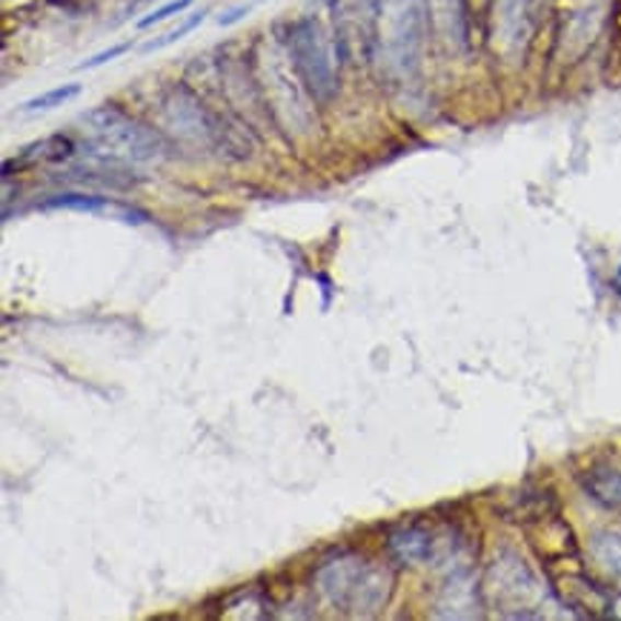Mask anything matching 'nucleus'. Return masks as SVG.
Masks as SVG:
<instances>
[{"label": "nucleus", "mask_w": 621, "mask_h": 621, "mask_svg": "<svg viewBox=\"0 0 621 621\" xmlns=\"http://www.w3.org/2000/svg\"><path fill=\"white\" fill-rule=\"evenodd\" d=\"M427 15L444 37H450L456 44H464L467 18H470L467 0H427Z\"/></svg>", "instance_id": "9d476101"}, {"label": "nucleus", "mask_w": 621, "mask_h": 621, "mask_svg": "<svg viewBox=\"0 0 621 621\" xmlns=\"http://www.w3.org/2000/svg\"><path fill=\"white\" fill-rule=\"evenodd\" d=\"M74 152V143L69 141L67 135H53V138H44V141L30 143V147L23 149L21 158L18 161H7L3 163V172L7 170H21V166H32V163H60V161H69Z\"/></svg>", "instance_id": "9b49d317"}, {"label": "nucleus", "mask_w": 621, "mask_h": 621, "mask_svg": "<svg viewBox=\"0 0 621 621\" xmlns=\"http://www.w3.org/2000/svg\"><path fill=\"white\" fill-rule=\"evenodd\" d=\"M487 593L507 616H536L530 607L539 596V582L516 550H502L490 564Z\"/></svg>", "instance_id": "39448f33"}, {"label": "nucleus", "mask_w": 621, "mask_h": 621, "mask_svg": "<svg viewBox=\"0 0 621 621\" xmlns=\"http://www.w3.org/2000/svg\"><path fill=\"white\" fill-rule=\"evenodd\" d=\"M490 3H493V0H467V7H470V12H473V9H487Z\"/></svg>", "instance_id": "a211bd4d"}, {"label": "nucleus", "mask_w": 621, "mask_h": 621, "mask_svg": "<svg viewBox=\"0 0 621 621\" xmlns=\"http://www.w3.org/2000/svg\"><path fill=\"white\" fill-rule=\"evenodd\" d=\"M81 129L87 133V147L92 156L118 163L158 161L166 149L163 138L152 126L135 120L115 104L83 112Z\"/></svg>", "instance_id": "f03ea898"}, {"label": "nucleus", "mask_w": 621, "mask_h": 621, "mask_svg": "<svg viewBox=\"0 0 621 621\" xmlns=\"http://www.w3.org/2000/svg\"><path fill=\"white\" fill-rule=\"evenodd\" d=\"M370 7V55L384 72L407 78L418 67L427 7L424 0H367Z\"/></svg>", "instance_id": "f257e3e1"}, {"label": "nucleus", "mask_w": 621, "mask_h": 621, "mask_svg": "<svg viewBox=\"0 0 621 621\" xmlns=\"http://www.w3.org/2000/svg\"><path fill=\"white\" fill-rule=\"evenodd\" d=\"M590 550L599 567L621 582V530H599L593 536Z\"/></svg>", "instance_id": "f8f14e48"}, {"label": "nucleus", "mask_w": 621, "mask_h": 621, "mask_svg": "<svg viewBox=\"0 0 621 621\" xmlns=\"http://www.w3.org/2000/svg\"><path fill=\"white\" fill-rule=\"evenodd\" d=\"M390 553L401 564H424L436 553V539L422 525L401 527L390 536Z\"/></svg>", "instance_id": "6e6552de"}, {"label": "nucleus", "mask_w": 621, "mask_h": 621, "mask_svg": "<svg viewBox=\"0 0 621 621\" xmlns=\"http://www.w3.org/2000/svg\"><path fill=\"white\" fill-rule=\"evenodd\" d=\"M124 53H129V44H118V46H112V49H106V53H97L95 58H89V60H83L81 67L78 69H95V67H104V64H110V60H115V58H120Z\"/></svg>", "instance_id": "dca6fc26"}, {"label": "nucleus", "mask_w": 621, "mask_h": 621, "mask_svg": "<svg viewBox=\"0 0 621 621\" xmlns=\"http://www.w3.org/2000/svg\"><path fill=\"white\" fill-rule=\"evenodd\" d=\"M582 487L596 504L607 510H621V470L610 464H596L582 475Z\"/></svg>", "instance_id": "1a4fd4ad"}, {"label": "nucleus", "mask_w": 621, "mask_h": 621, "mask_svg": "<svg viewBox=\"0 0 621 621\" xmlns=\"http://www.w3.org/2000/svg\"><path fill=\"white\" fill-rule=\"evenodd\" d=\"M41 209H72V212H89V215H118L120 221L126 223H147V212L135 207H126L118 200H110L104 195H81V193H69V195H55V198L44 200Z\"/></svg>", "instance_id": "0eeeda50"}, {"label": "nucleus", "mask_w": 621, "mask_h": 621, "mask_svg": "<svg viewBox=\"0 0 621 621\" xmlns=\"http://www.w3.org/2000/svg\"><path fill=\"white\" fill-rule=\"evenodd\" d=\"M204 18H207V12H204V9H200V12H193V15L186 18V21L181 23V26H175V30H170V32H163L161 37H152L149 44H143L141 53L149 55V53H158V49H163V46L177 44L181 37H186L193 30H198L200 23H204Z\"/></svg>", "instance_id": "4468645a"}, {"label": "nucleus", "mask_w": 621, "mask_h": 621, "mask_svg": "<svg viewBox=\"0 0 621 621\" xmlns=\"http://www.w3.org/2000/svg\"><path fill=\"white\" fill-rule=\"evenodd\" d=\"M319 587L326 599L349 613H376L392 590L387 570L372 567L364 559L344 555L319 570Z\"/></svg>", "instance_id": "7ed1b4c3"}, {"label": "nucleus", "mask_w": 621, "mask_h": 621, "mask_svg": "<svg viewBox=\"0 0 621 621\" xmlns=\"http://www.w3.org/2000/svg\"><path fill=\"white\" fill-rule=\"evenodd\" d=\"M287 49L289 64L310 97H315L319 104L333 101L338 92V72H335V49L324 26L312 18L296 21L287 32Z\"/></svg>", "instance_id": "20e7f679"}, {"label": "nucleus", "mask_w": 621, "mask_h": 621, "mask_svg": "<svg viewBox=\"0 0 621 621\" xmlns=\"http://www.w3.org/2000/svg\"><path fill=\"white\" fill-rule=\"evenodd\" d=\"M613 284H616V292H619V296H621V266H619V269H616V278H613Z\"/></svg>", "instance_id": "6ab92c4d"}, {"label": "nucleus", "mask_w": 621, "mask_h": 621, "mask_svg": "<svg viewBox=\"0 0 621 621\" xmlns=\"http://www.w3.org/2000/svg\"><path fill=\"white\" fill-rule=\"evenodd\" d=\"M81 83H64V87L58 89H49V92H44V95L37 97H30L26 104H23V112H46V110H58V106L69 104V101H74V97L81 95Z\"/></svg>", "instance_id": "ddd939ff"}, {"label": "nucleus", "mask_w": 621, "mask_h": 621, "mask_svg": "<svg viewBox=\"0 0 621 621\" xmlns=\"http://www.w3.org/2000/svg\"><path fill=\"white\" fill-rule=\"evenodd\" d=\"M193 7V0H172V3H166V7L156 9V12H149V15H143L141 21H138V30H152V26H158V23L170 21L172 15H181L184 9Z\"/></svg>", "instance_id": "2eb2a0df"}, {"label": "nucleus", "mask_w": 621, "mask_h": 621, "mask_svg": "<svg viewBox=\"0 0 621 621\" xmlns=\"http://www.w3.org/2000/svg\"><path fill=\"white\" fill-rule=\"evenodd\" d=\"M555 593L578 616H607L613 610V599L585 573H564L555 578Z\"/></svg>", "instance_id": "423d86ee"}, {"label": "nucleus", "mask_w": 621, "mask_h": 621, "mask_svg": "<svg viewBox=\"0 0 621 621\" xmlns=\"http://www.w3.org/2000/svg\"><path fill=\"white\" fill-rule=\"evenodd\" d=\"M252 12V3H246V7H235L230 9V12H223V15H218V26H232L235 21H241V18H246Z\"/></svg>", "instance_id": "f3484780"}]
</instances>
